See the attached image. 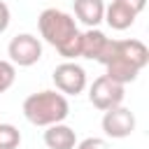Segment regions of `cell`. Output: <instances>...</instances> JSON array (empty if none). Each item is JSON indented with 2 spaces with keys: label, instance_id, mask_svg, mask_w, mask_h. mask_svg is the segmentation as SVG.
Masks as SVG:
<instances>
[{
  "label": "cell",
  "instance_id": "6da1fadb",
  "mask_svg": "<svg viewBox=\"0 0 149 149\" xmlns=\"http://www.w3.org/2000/svg\"><path fill=\"white\" fill-rule=\"evenodd\" d=\"M68 114H70V105L61 91H40L23 100V116L33 126L47 128L65 121Z\"/></svg>",
  "mask_w": 149,
  "mask_h": 149
},
{
  "label": "cell",
  "instance_id": "7a4b0ae2",
  "mask_svg": "<svg viewBox=\"0 0 149 149\" xmlns=\"http://www.w3.org/2000/svg\"><path fill=\"white\" fill-rule=\"evenodd\" d=\"M37 28H40L42 40L47 44H51L54 49H61L70 37H74L79 33L74 16H70L68 12L56 9V7H49L37 16Z\"/></svg>",
  "mask_w": 149,
  "mask_h": 149
},
{
  "label": "cell",
  "instance_id": "3957f363",
  "mask_svg": "<svg viewBox=\"0 0 149 149\" xmlns=\"http://www.w3.org/2000/svg\"><path fill=\"white\" fill-rule=\"evenodd\" d=\"M123 95H126L123 84L109 79L107 74L93 79V84H91V88H88V100H91V105H93L95 109H100V112H107V109H112V107H119V105L123 102Z\"/></svg>",
  "mask_w": 149,
  "mask_h": 149
},
{
  "label": "cell",
  "instance_id": "277c9868",
  "mask_svg": "<svg viewBox=\"0 0 149 149\" xmlns=\"http://www.w3.org/2000/svg\"><path fill=\"white\" fill-rule=\"evenodd\" d=\"M7 56H9V63H14L19 68H30L42 58V42L30 33H21V35L12 37V42L7 47Z\"/></svg>",
  "mask_w": 149,
  "mask_h": 149
},
{
  "label": "cell",
  "instance_id": "5b68a950",
  "mask_svg": "<svg viewBox=\"0 0 149 149\" xmlns=\"http://www.w3.org/2000/svg\"><path fill=\"white\" fill-rule=\"evenodd\" d=\"M51 79L56 84V91H61L63 95H79L86 88V70L74 61H65L56 65Z\"/></svg>",
  "mask_w": 149,
  "mask_h": 149
},
{
  "label": "cell",
  "instance_id": "8992f818",
  "mask_svg": "<svg viewBox=\"0 0 149 149\" xmlns=\"http://www.w3.org/2000/svg\"><path fill=\"white\" fill-rule=\"evenodd\" d=\"M102 130H105L107 137H114V140L128 137L135 130V114L128 107H121V105L112 107L102 116Z\"/></svg>",
  "mask_w": 149,
  "mask_h": 149
},
{
  "label": "cell",
  "instance_id": "52a82bcc",
  "mask_svg": "<svg viewBox=\"0 0 149 149\" xmlns=\"http://www.w3.org/2000/svg\"><path fill=\"white\" fill-rule=\"evenodd\" d=\"M44 144L49 149H74L77 147V133L70 126H65L63 121L54 123V126H47V130H44Z\"/></svg>",
  "mask_w": 149,
  "mask_h": 149
},
{
  "label": "cell",
  "instance_id": "ba28073f",
  "mask_svg": "<svg viewBox=\"0 0 149 149\" xmlns=\"http://www.w3.org/2000/svg\"><path fill=\"white\" fill-rule=\"evenodd\" d=\"M116 54L123 56L137 70L147 68V63H149V49L140 40H116Z\"/></svg>",
  "mask_w": 149,
  "mask_h": 149
},
{
  "label": "cell",
  "instance_id": "9c48e42d",
  "mask_svg": "<svg viewBox=\"0 0 149 149\" xmlns=\"http://www.w3.org/2000/svg\"><path fill=\"white\" fill-rule=\"evenodd\" d=\"M105 68H107V77L109 79H114V81H119V84H130V81H135L137 79V74H140V70L135 68V65H130L123 56H119L116 54V44H114V56H112V61L109 63H105Z\"/></svg>",
  "mask_w": 149,
  "mask_h": 149
},
{
  "label": "cell",
  "instance_id": "30bf717a",
  "mask_svg": "<svg viewBox=\"0 0 149 149\" xmlns=\"http://www.w3.org/2000/svg\"><path fill=\"white\" fill-rule=\"evenodd\" d=\"M74 16L86 28H95L105 16V2L102 0H74Z\"/></svg>",
  "mask_w": 149,
  "mask_h": 149
},
{
  "label": "cell",
  "instance_id": "8fae6325",
  "mask_svg": "<svg viewBox=\"0 0 149 149\" xmlns=\"http://www.w3.org/2000/svg\"><path fill=\"white\" fill-rule=\"evenodd\" d=\"M135 19H137V14L130 12L128 7H123L116 0H112V5L105 7V16H102V21H107V26L112 30H126L135 23Z\"/></svg>",
  "mask_w": 149,
  "mask_h": 149
},
{
  "label": "cell",
  "instance_id": "7c38bea8",
  "mask_svg": "<svg viewBox=\"0 0 149 149\" xmlns=\"http://www.w3.org/2000/svg\"><path fill=\"white\" fill-rule=\"evenodd\" d=\"M105 42H107V35L98 28H88L86 33H81V58L98 61Z\"/></svg>",
  "mask_w": 149,
  "mask_h": 149
},
{
  "label": "cell",
  "instance_id": "4fadbf2b",
  "mask_svg": "<svg viewBox=\"0 0 149 149\" xmlns=\"http://www.w3.org/2000/svg\"><path fill=\"white\" fill-rule=\"evenodd\" d=\"M21 144V133L12 123H0V149H16Z\"/></svg>",
  "mask_w": 149,
  "mask_h": 149
},
{
  "label": "cell",
  "instance_id": "5bb4252c",
  "mask_svg": "<svg viewBox=\"0 0 149 149\" xmlns=\"http://www.w3.org/2000/svg\"><path fill=\"white\" fill-rule=\"evenodd\" d=\"M16 79V65L9 61H0V93H5Z\"/></svg>",
  "mask_w": 149,
  "mask_h": 149
},
{
  "label": "cell",
  "instance_id": "9a60e30c",
  "mask_svg": "<svg viewBox=\"0 0 149 149\" xmlns=\"http://www.w3.org/2000/svg\"><path fill=\"white\" fill-rule=\"evenodd\" d=\"M74 149H109V142L102 137H86V140L77 142Z\"/></svg>",
  "mask_w": 149,
  "mask_h": 149
},
{
  "label": "cell",
  "instance_id": "2e32d148",
  "mask_svg": "<svg viewBox=\"0 0 149 149\" xmlns=\"http://www.w3.org/2000/svg\"><path fill=\"white\" fill-rule=\"evenodd\" d=\"M9 21H12V14H9V7L0 0V33H5L9 28Z\"/></svg>",
  "mask_w": 149,
  "mask_h": 149
},
{
  "label": "cell",
  "instance_id": "e0dca14e",
  "mask_svg": "<svg viewBox=\"0 0 149 149\" xmlns=\"http://www.w3.org/2000/svg\"><path fill=\"white\" fill-rule=\"evenodd\" d=\"M116 2H121L123 7H128V9L135 12V14H140V12L147 7V0H116Z\"/></svg>",
  "mask_w": 149,
  "mask_h": 149
}]
</instances>
